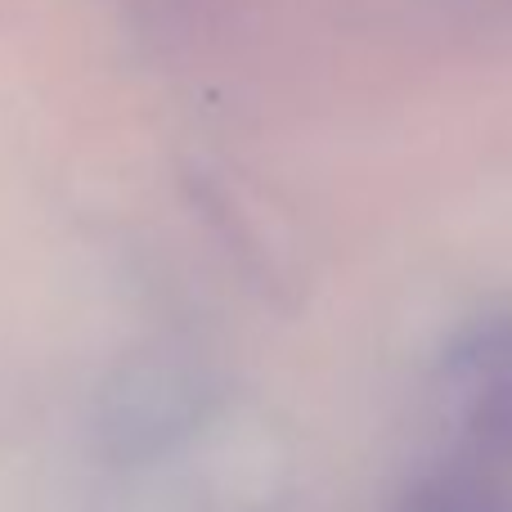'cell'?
<instances>
[{"mask_svg":"<svg viewBox=\"0 0 512 512\" xmlns=\"http://www.w3.org/2000/svg\"><path fill=\"white\" fill-rule=\"evenodd\" d=\"M450 369L477 382L512 373V310H499V315H486L472 328H463L450 346Z\"/></svg>","mask_w":512,"mask_h":512,"instance_id":"obj_1","label":"cell"},{"mask_svg":"<svg viewBox=\"0 0 512 512\" xmlns=\"http://www.w3.org/2000/svg\"><path fill=\"white\" fill-rule=\"evenodd\" d=\"M468 436L481 454L512 459V373L486 378L468 409Z\"/></svg>","mask_w":512,"mask_h":512,"instance_id":"obj_2","label":"cell"}]
</instances>
